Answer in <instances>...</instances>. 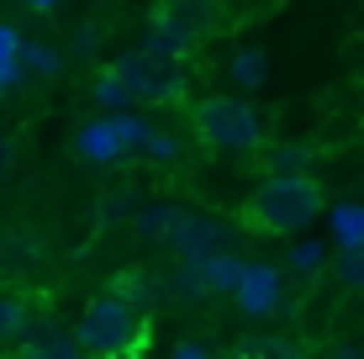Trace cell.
Wrapping results in <instances>:
<instances>
[{"instance_id":"6da1fadb","label":"cell","mask_w":364,"mask_h":359,"mask_svg":"<svg viewBox=\"0 0 364 359\" xmlns=\"http://www.w3.org/2000/svg\"><path fill=\"white\" fill-rule=\"evenodd\" d=\"M322 206H328V191H322L311 175H301V169H274L269 180L254 185V195L243 201V222L248 232H264V238H296V232H306L311 222L322 217Z\"/></svg>"},{"instance_id":"7a4b0ae2","label":"cell","mask_w":364,"mask_h":359,"mask_svg":"<svg viewBox=\"0 0 364 359\" xmlns=\"http://www.w3.org/2000/svg\"><path fill=\"white\" fill-rule=\"evenodd\" d=\"M80 343H85V354H95V359L137 354V349L148 343V317H143V306H137L132 296H122V291L95 296V301L85 306V317H80Z\"/></svg>"},{"instance_id":"3957f363","label":"cell","mask_w":364,"mask_h":359,"mask_svg":"<svg viewBox=\"0 0 364 359\" xmlns=\"http://www.w3.org/2000/svg\"><path fill=\"white\" fill-rule=\"evenodd\" d=\"M191 127L196 143L206 154H254L264 143V127H259V111L243 101V95H206V101L191 106Z\"/></svg>"},{"instance_id":"277c9868","label":"cell","mask_w":364,"mask_h":359,"mask_svg":"<svg viewBox=\"0 0 364 359\" xmlns=\"http://www.w3.org/2000/svg\"><path fill=\"white\" fill-rule=\"evenodd\" d=\"M137 232L154 243H169L180 259H196V254H217L222 238H228V227L211 217H191V212H174V206H148L143 217H137Z\"/></svg>"},{"instance_id":"5b68a950","label":"cell","mask_w":364,"mask_h":359,"mask_svg":"<svg viewBox=\"0 0 364 359\" xmlns=\"http://www.w3.org/2000/svg\"><path fill=\"white\" fill-rule=\"evenodd\" d=\"M206 21H211V6L206 0H164V6L148 16V53L159 58H185L191 48L206 37Z\"/></svg>"},{"instance_id":"8992f818","label":"cell","mask_w":364,"mask_h":359,"mask_svg":"<svg viewBox=\"0 0 364 359\" xmlns=\"http://www.w3.org/2000/svg\"><path fill=\"white\" fill-rule=\"evenodd\" d=\"M122 80H127L132 90V106H169V101H185V69L180 58H159L148 53V48H137V53H122L117 58Z\"/></svg>"},{"instance_id":"52a82bcc","label":"cell","mask_w":364,"mask_h":359,"mask_svg":"<svg viewBox=\"0 0 364 359\" xmlns=\"http://www.w3.org/2000/svg\"><path fill=\"white\" fill-rule=\"evenodd\" d=\"M232 301L243 306L248 317H274V312H280V301H285L280 269H274V264H248L243 280H237V291H232Z\"/></svg>"},{"instance_id":"ba28073f","label":"cell","mask_w":364,"mask_h":359,"mask_svg":"<svg viewBox=\"0 0 364 359\" xmlns=\"http://www.w3.org/2000/svg\"><path fill=\"white\" fill-rule=\"evenodd\" d=\"M80 154L90 159V164H117V159L127 154V138H122V127H117V111L80 132Z\"/></svg>"},{"instance_id":"9c48e42d","label":"cell","mask_w":364,"mask_h":359,"mask_svg":"<svg viewBox=\"0 0 364 359\" xmlns=\"http://www.w3.org/2000/svg\"><path fill=\"white\" fill-rule=\"evenodd\" d=\"M21 343V354H48V359H69V354H85V343H80V333H43V338H16Z\"/></svg>"},{"instance_id":"30bf717a","label":"cell","mask_w":364,"mask_h":359,"mask_svg":"<svg viewBox=\"0 0 364 359\" xmlns=\"http://www.w3.org/2000/svg\"><path fill=\"white\" fill-rule=\"evenodd\" d=\"M95 101L106 106V111H127L132 106V90H127V80H122L117 64H106V69L95 74Z\"/></svg>"},{"instance_id":"8fae6325","label":"cell","mask_w":364,"mask_h":359,"mask_svg":"<svg viewBox=\"0 0 364 359\" xmlns=\"http://www.w3.org/2000/svg\"><path fill=\"white\" fill-rule=\"evenodd\" d=\"M333 275H338L343 291L364 296V243H343V254L333 259Z\"/></svg>"},{"instance_id":"7c38bea8","label":"cell","mask_w":364,"mask_h":359,"mask_svg":"<svg viewBox=\"0 0 364 359\" xmlns=\"http://www.w3.org/2000/svg\"><path fill=\"white\" fill-rule=\"evenodd\" d=\"M21 58H27V48H21L16 27H0V90L11 80H21Z\"/></svg>"},{"instance_id":"4fadbf2b","label":"cell","mask_w":364,"mask_h":359,"mask_svg":"<svg viewBox=\"0 0 364 359\" xmlns=\"http://www.w3.org/2000/svg\"><path fill=\"white\" fill-rule=\"evenodd\" d=\"M32 323H27V301L21 296H0V343L6 338H21Z\"/></svg>"},{"instance_id":"5bb4252c","label":"cell","mask_w":364,"mask_h":359,"mask_svg":"<svg viewBox=\"0 0 364 359\" xmlns=\"http://www.w3.org/2000/svg\"><path fill=\"white\" fill-rule=\"evenodd\" d=\"M338 243H364V206H338Z\"/></svg>"},{"instance_id":"9a60e30c","label":"cell","mask_w":364,"mask_h":359,"mask_svg":"<svg viewBox=\"0 0 364 359\" xmlns=\"http://www.w3.org/2000/svg\"><path fill=\"white\" fill-rule=\"evenodd\" d=\"M27 64L37 69V74H58V53H53V48H27Z\"/></svg>"},{"instance_id":"2e32d148","label":"cell","mask_w":364,"mask_h":359,"mask_svg":"<svg viewBox=\"0 0 364 359\" xmlns=\"http://www.w3.org/2000/svg\"><path fill=\"white\" fill-rule=\"evenodd\" d=\"M259 64H264L259 53H243V58H237V80H243V85H259V74H264Z\"/></svg>"},{"instance_id":"e0dca14e","label":"cell","mask_w":364,"mask_h":359,"mask_svg":"<svg viewBox=\"0 0 364 359\" xmlns=\"http://www.w3.org/2000/svg\"><path fill=\"white\" fill-rule=\"evenodd\" d=\"M200 354H211V343H200V338H180L174 343V359H200Z\"/></svg>"},{"instance_id":"ac0fdd59","label":"cell","mask_w":364,"mask_h":359,"mask_svg":"<svg viewBox=\"0 0 364 359\" xmlns=\"http://www.w3.org/2000/svg\"><path fill=\"white\" fill-rule=\"evenodd\" d=\"M317 264H322V254L311 249V243H301L296 249V269H317Z\"/></svg>"},{"instance_id":"d6986e66","label":"cell","mask_w":364,"mask_h":359,"mask_svg":"<svg viewBox=\"0 0 364 359\" xmlns=\"http://www.w3.org/2000/svg\"><path fill=\"white\" fill-rule=\"evenodd\" d=\"M148 148H154L159 164H169V159H174V143H169V138H159V132H154V143H148Z\"/></svg>"},{"instance_id":"ffe728a7","label":"cell","mask_w":364,"mask_h":359,"mask_svg":"<svg viewBox=\"0 0 364 359\" xmlns=\"http://www.w3.org/2000/svg\"><path fill=\"white\" fill-rule=\"evenodd\" d=\"M27 6H32V11H53L58 0H27Z\"/></svg>"}]
</instances>
